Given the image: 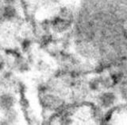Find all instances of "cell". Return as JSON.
Here are the masks:
<instances>
[{"label":"cell","instance_id":"cell-1","mask_svg":"<svg viewBox=\"0 0 127 125\" xmlns=\"http://www.w3.org/2000/svg\"><path fill=\"white\" fill-rule=\"evenodd\" d=\"M4 14H5L6 17H12L14 14V9L11 6L6 7L5 10H4Z\"/></svg>","mask_w":127,"mask_h":125},{"label":"cell","instance_id":"cell-2","mask_svg":"<svg viewBox=\"0 0 127 125\" xmlns=\"http://www.w3.org/2000/svg\"><path fill=\"white\" fill-rule=\"evenodd\" d=\"M6 3H12V2H14L15 0H4Z\"/></svg>","mask_w":127,"mask_h":125}]
</instances>
